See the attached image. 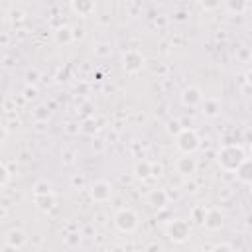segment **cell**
Here are the masks:
<instances>
[{
    "label": "cell",
    "instance_id": "6da1fadb",
    "mask_svg": "<svg viewBox=\"0 0 252 252\" xmlns=\"http://www.w3.org/2000/svg\"><path fill=\"white\" fill-rule=\"evenodd\" d=\"M244 159H246V152L240 144H224L217 152V163L224 171H236Z\"/></svg>",
    "mask_w": 252,
    "mask_h": 252
},
{
    "label": "cell",
    "instance_id": "7a4b0ae2",
    "mask_svg": "<svg viewBox=\"0 0 252 252\" xmlns=\"http://www.w3.org/2000/svg\"><path fill=\"white\" fill-rule=\"evenodd\" d=\"M175 146L183 156H193L201 146L199 134L193 128H181V132L175 136Z\"/></svg>",
    "mask_w": 252,
    "mask_h": 252
},
{
    "label": "cell",
    "instance_id": "3957f363",
    "mask_svg": "<svg viewBox=\"0 0 252 252\" xmlns=\"http://www.w3.org/2000/svg\"><path fill=\"white\" fill-rule=\"evenodd\" d=\"M138 224H140V217L136 215V211H132V209H128V207L116 211V215H114V226H116L120 232L130 234V232H134V230L138 228Z\"/></svg>",
    "mask_w": 252,
    "mask_h": 252
},
{
    "label": "cell",
    "instance_id": "277c9868",
    "mask_svg": "<svg viewBox=\"0 0 252 252\" xmlns=\"http://www.w3.org/2000/svg\"><path fill=\"white\" fill-rule=\"evenodd\" d=\"M165 234H167V238H169L171 242L181 244V242L189 240V236H191V226H189V222H187L185 219H171V220L167 222V226H165Z\"/></svg>",
    "mask_w": 252,
    "mask_h": 252
},
{
    "label": "cell",
    "instance_id": "5b68a950",
    "mask_svg": "<svg viewBox=\"0 0 252 252\" xmlns=\"http://www.w3.org/2000/svg\"><path fill=\"white\" fill-rule=\"evenodd\" d=\"M89 197L94 203H106L112 197V183H108L106 179H98L89 187Z\"/></svg>",
    "mask_w": 252,
    "mask_h": 252
},
{
    "label": "cell",
    "instance_id": "8992f818",
    "mask_svg": "<svg viewBox=\"0 0 252 252\" xmlns=\"http://www.w3.org/2000/svg\"><path fill=\"white\" fill-rule=\"evenodd\" d=\"M144 63H146V59H144V55L140 53V51H136V49H130V51H126L124 53V57H122V69L126 71V73H140L142 69H144Z\"/></svg>",
    "mask_w": 252,
    "mask_h": 252
},
{
    "label": "cell",
    "instance_id": "52a82bcc",
    "mask_svg": "<svg viewBox=\"0 0 252 252\" xmlns=\"http://www.w3.org/2000/svg\"><path fill=\"white\" fill-rule=\"evenodd\" d=\"M181 102L185 104V106H189V108H195V106H201V102H203V93H201V89L199 87H185L183 89V93H181Z\"/></svg>",
    "mask_w": 252,
    "mask_h": 252
},
{
    "label": "cell",
    "instance_id": "ba28073f",
    "mask_svg": "<svg viewBox=\"0 0 252 252\" xmlns=\"http://www.w3.org/2000/svg\"><path fill=\"white\" fill-rule=\"evenodd\" d=\"M222 222H224V217H222L220 209L211 207V209L205 211V220H203L205 228H209V230H219V228L222 226Z\"/></svg>",
    "mask_w": 252,
    "mask_h": 252
},
{
    "label": "cell",
    "instance_id": "9c48e42d",
    "mask_svg": "<svg viewBox=\"0 0 252 252\" xmlns=\"http://www.w3.org/2000/svg\"><path fill=\"white\" fill-rule=\"evenodd\" d=\"M26 242H28V234L22 228H12V230L6 232V244L14 250H20Z\"/></svg>",
    "mask_w": 252,
    "mask_h": 252
},
{
    "label": "cell",
    "instance_id": "30bf717a",
    "mask_svg": "<svg viewBox=\"0 0 252 252\" xmlns=\"http://www.w3.org/2000/svg\"><path fill=\"white\" fill-rule=\"evenodd\" d=\"M220 110H222V104H220L219 98H203V102H201V112H203V116H207V118H217V116L220 114Z\"/></svg>",
    "mask_w": 252,
    "mask_h": 252
},
{
    "label": "cell",
    "instance_id": "8fae6325",
    "mask_svg": "<svg viewBox=\"0 0 252 252\" xmlns=\"http://www.w3.org/2000/svg\"><path fill=\"white\" fill-rule=\"evenodd\" d=\"M175 169L177 173L181 175H193L195 169H197V159L193 156H181L177 161H175Z\"/></svg>",
    "mask_w": 252,
    "mask_h": 252
},
{
    "label": "cell",
    "instance_id": "7c38bea8",
    "mask_svg": "<svg viewBox=\"0 0 252 252\" xmlns=\"http://www.w3.org/2000/svg\"><path fill=\"white\" fill-rule=\"evenodd\" d=\"M167 201H169V197H167V193L163 189H152L150 195H148V205L152 209H156V211H161L167 205Z\"/></svg>",
    "mask_w": 252,
    "mask_h": 252
},
{
    "label": "cell",
    "instance_id": "4fadbf2b",
    "mask_svg": "<svg viewBox=\"0 0 252 252\" xmlns=\"http://www.w3.org/2000/svg\"><path fill=\"white\" fill-rule=\"evenodd\" d=\"M234 173H236V179H238L240 183L252 185V158H246Z\"/></svg>",
    "mask_w": 252,
    "mask_h": 252
},
{
    "label": "cell",
    "instance_id": "5bb4252c",
    "mask_svg": "<svg viewBox=\"0 0 252 252\" xmlns=\"http://www.w3.org/2000/svg\"><path fill=\"white\" fill-rule=\"evenodd\" d=\"M53 39L57 45H69L75 37H73V28L69 26H59L55 32H53Z\"/></svg>",
    "mask_w": 252,
    "mask_h": 252
},
{
    "label": "cell",
    "instance_id": "9a60e30c",
    "mask_svg": "<svg viewBox=\"0 0 252 252\" xmlns=\"http://www.w3.org/2000/svg\"><path fill=\"white\" fill-rule=\"evenodd\" d=\"M69 6H71V10L75 14L83 16V18H87V16H91L94 12V2H91V0H75Z\"/></svg>",
    "mask_w": 252,
    "mask_h": 252
},
{
    "label": "cell",
    "instance_id": "2e32d148",
    "mask_svg": "<svg viewBox=\"0 0 252 252\" xmlns=\"http://www.w3.org/2000/svg\"><path fill=\"white\" fill-rule=\"evenodd\" d=\"M33 205H35L39 211L47 213V211H51V209H53V205H55V197H53V195H41V197H33Z\"/></svg>",
    "mask_w": 252,
    "mask_h": 252
},
{
    "label": "cell",
    "instance_id": "e0dca14e",
    "mask_svg": "<svg viewBox=\"0 0 252 252\" xmlns=\"http://www.w3.org/2000/svg\"><path fill=\"white\" fill-rule=\"evenodd\" d=\"M134 175H136L138 179H148V177H152V163L146 161V159L138 161V163L134 165Z\"/></svg>",
    "mask_w": 252,
    "mask_h": 252
},
{
    "label": "cell",
    "instance_id": "ac0fdd59",
    "mask_svg": "<svg viewBox=\"0 0 252 252\" xmlns=\"http://www.w3.org/2000/svg\"><path fill=\"white\" fill-rule=\"evenodd\" d=\"M41 195H53L51 183L47 179H39L33 183V197H41Z\"/></svg>",
    "mask_w": 252,
    "mask_h": 252
},
{
    "label": "cell",
    "instance_id": "d6986e66",
    "mask_svg": "<svg viewBox=\"0 0 252 252\" xmlns=\"http://www.w3.org/2000/svg\"><path fill=\"white\" fill-rule=\"evenodd\" d=\"M81 132L93 136V134L96 132V122H94V118H87V120H83V124H81Z\"/></svg>",
    "mask_w": 252,
    "mask_h": 252
},
{
    "label": "cell",
    "instance_id": "ffe728a7",
    "mask_svg": "<svg viewBox=\"0 0 252 252\" xmlns=\"http://www.w3.org/2000/svg\"><path fill=\"white\" fill-rule=\"evenodd\" d=\"M37 94H39V91H37L35 85H28V87L24 89V98H26V100H35Z\"/></svg>",
    "mask_w": 252,
    "mask_h": 252
},
{
    "label": "cell",
    "instance_id": "44dd1931",
    "mask_svg": "<svg viewBox=\"0 0 252 252\" xmlns=\"http://www.w3.org/2000/svg\"><path fill=\"white\" fill-rule=\"evenodd\" d=\"M33 116H35V120L47 122V118H49V110H47L45 106H37V108L33 110Z\"/></svg>",
    "mask_w": 252,
    "mask_h": 252
},
{
    "label": "cell",
    "instance_id": "7402d4cb",
    "mask_svg": "<svg viewBox=\"0 0 252 252\" xmlns=\"http://www.w3.org/2000/svg\"><path fill=\"white\" fill-rule=\"evenodd\" d=\"M226 6H228V10H232V12H236V14H240V12H244V10L248 8L246 2H228Z\"/></svg>",
    "mask_w": 252,
    "mask_h": 252
},
{
    "label": "cell",
    "instance_id": "603a6c76",
    "mask_svg": "<svg viewBox=\"0 0 252 252\" xmlns=\"http://www.w3.org/2000/svg\"><path fill=\"white\" fill-rule=\"evenodd\" d=\"M0 171H2V181H0V185H2V187H6V185H8V179H10V171H8L6 163H2V165H0Z\"/></svg>",
    "mask_w": 252,
    "mask_h": 252
},
{
    "label": "cell",
    "instance_id": "cb8c5ba5",
    "mask_svg": "<svg viewBox=\"0 0 252 252\" xmlns=\"http://www.w3.org/2000/svg\"><path fill=\"white\" fill-rule=\"evenodd\" d=\"M211 252H232V246H230V244L220 242V244H215V246L211 248Z\"/></svg>",
    "mask_w": 252,
    "mask_h": 252
},
{
    "label": "cell",
    "instance_id": "d4e9b609",
    "mask_svg": "<svg viewBox=\"0 0 252 252\" xmlns=\"http://www.w3.org/2000/svg\"><path fill=\"white\" fill-rule=\"evenodd\" d=\"M83 35H85V30L83 28H73V37L75 39H81Z\"/></svg>",
    "mask_w": 252,
    "mask_h": 252
},
{
    "label": "cell",
    "instance_id": "484cf974",
    "mask_svg": "<svg viewBox=\"0 0 252 252\" xmlns=\"http://www.w3.org/2000/svg\"><path fill=\"white\" fill-rule=\"evenodd\" d=\"M169 130H171V132H175V136H177V134L181 132V128H179V122H177V120L169 122Z\"/></svg>",
    "mask_w": 252,
    "mask_h": 252
},
{
    "label": "cell",
    "instance_id": "4316f807",
    "mask_svg": "<svg viewBox=\"0 0 252 252\" xmlns=\"http://www.w3.org/2000/svg\"><path fill=\"white\" fill-rule=\"evenodd\" d=\"M26 77H28V83L32 85V83H35V79H37V73H35V71H28V75H26Z\"/></svg>",
    "mask_w": 252,
    "mask_h": 252
},
{
    "label": "cell",
    "instance_id": "83f0119b",
    "mask_svg": "<svg viewBox=\"0 0 252 252\" xmlns=\"http://www.w3.org/2000/svg\"><path fill=\"white\" fill-rule=\"evenodd\" d=\"M152 175H154V177H156V175H161V165L152 163Z\"/></svg>",
    "mask_w": 252,
    "mask_h": 252
},
{
    "label": "cell",
    "instance_id": "f1b7e54d",
    "mask_svg": "<svg viewBox=\"0 0 252 252\" xmlns=\"http://www.w3.org/2000/svg\"><path fill=\"white\" fill-rule=\"evenodd\" d=\"M246 142L252 146V130H248V132H246Z\"/></svg>",
    "mask_w": 252,
    "mask_h": 252
},
{
    "label": "cell",
    "instance_id": "f546056e",
    "mask_svg": "<svg viewBox=\"0 0 252 252\" xmlns=\"http://www.w3.org/2000/svg\"><path fill=\"white\" fill-rule=\"evenodd\" d=\"M246 81L252 85V71H248V73H246Z\"/></svg>",
    "mask_w": 252,
    "mask_h": 252
},
{
    "label": "cell",
    "instance_id": "4dcf8cb0",
    "mask_svg": "<svg viewBox=\"0 0 252 252\" xmlns=\"http://www.w3.org/2000/svg\"><path fill=\"white\" fill-rule=\"evenodd\" d=\"M150 252H159V246H156V244H154V246H150Z\"/></svg>",
    "mask_w": 252,
    "mask_h": 252
},
{
    "label": "cell",
    "instance_id": "1f68e13d",
    "mask_svg": "<svg viewBox=\"0 0 252 252\" xmlns=\"http://www.w3.org/2000/svg\"><path fill=\"white\" fill-rule=\"evenodd\" d=\"M219 4H203V8H217Z\"/></svg>",
    "mask_w": 252,
    "mask_h": 252
},
{
    "label": "cell",
    "instance_id": "d6a6232c",
    "mask_svg": "<svg viewBox=\"0 0 252 252\" xmlns=\"http://www.w3.org/2000/svg\"><path fill=\"white\" fill-rule=\"evenodd\" d=\"M248 152H250V158H252V146H250V150H248Z\"/></svg>",
    "mask_w": 252,
    "mask_h": 252
}]
</instances>
